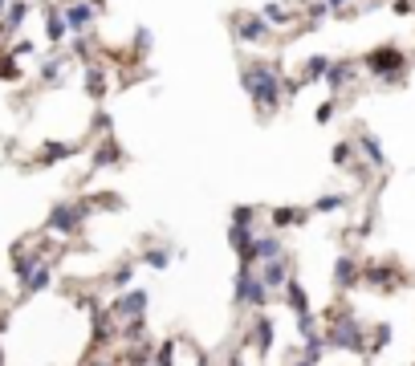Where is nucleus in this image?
Listing matches in <instances>:
<instances>
[{
  "instance_id": "obj_3",
  "label": "nucleus",
  "mask_w": 415,
  "mask_h": 366,
  "mask_svg": "<svg viewBox=\"0 0 415 366\" xmlns=\"http://www.w3.org/2000/svg\"><path fill=\"white\" fill-rule=\"evenodd\" d=\"M269 301V285L261 281V268L257 265H240L236 273V305H252V309H261Z\"/></svg>"
},
{
  "instance_id": "obj_32",
  "label": "nucleus",
  "mask_w": 415,
  "mask_h": 366,
  "mask_svg": "<svg viewBox=\"0 0 415 366\" xmlns=\"http://www.w3.org/2000/svg\"><path fill=\"white\" fill-rule=\"evenodd\" d=\"M326 8H342V4H350V0H322Z\"/></svg>"
},
{
  "instance_id": "obj_18",
  "label": "nucleus",
  "mask_w": 415,
  "mask_h": 366,
  "mask_svg": "<svg viewBox=\"0 0 415 366\" xmlns=\"http://www.w3.org/2000/svg\"><path fill=\"white\" fill-rule=\"evenodd\" d=\"M326 73H330V61H326V57H310V61H305V82L326 78Z\"/></svg>"
},
{
  "instance_id": "obj_15",
  "label": "nucleus",
  "mask_w": 415,
  "mask_h": 366,
  "mask_svg": "<svg viewBox=\"0 0 415 366\" xmlns=\"http://www.w3.org/2000/svg\"><path fill=\"white\" fill-rule=\"evenodd\" d=\"M305 212H301V208H277V212H273V224H277V228H285V224H305Z\"/></svg>"
},
{
  "instance_id": "obj_1",
  "label": "nucleus",
  "mask_w": 415,
  "mask_h": 366,
  "mask_svg": "<svg viewBox=\"0 0 415 366\" xmlns=\"http://www.w3.org/2000/svg\"><path fill=\"white\" fill-rule=\"evenodd\" d=\"M245 90H249V98L257 102L261 114H273L285 94V82L269 66H245Z\"/></svg>"
},
{
  "instance_id": "obj_23",
  "label": "nucleus",
  "mask_w": 415,
  "mask_h": 366,
  "mask_svg": "<svg viewBox=\"0 0 415 366\" xmlns=\"http://www.w3.org/2000/svg\"><path fill=\"white\" fill-rule=\"evenodd\" d=\"M45 285H49V268H37L33 277L25 281V289H29V293H37V289H45Z\"/></svg>"
},
{
  "instance_id": "obj_31",
  "label": "nucleus",
  "mask_w": 415,
  "mask_h": 366,
  "mask_svg": "<svg viewBox=\"0 0 415 366\" xmlns=\"http://www.w3.org/2000/svg\"><path fill=\"white\" fill-rule=\"evenodd\" d=\"M115 159H118V147H102V155H98V167H102V163H115Z\"/></svg>"
},
{
  "instance_id": "obj_14",
  "label": "nucleus",
  "mask_w": 415,
  "mask_h": 366,
  "mask_svg": "<svg viewBox=\"0 0 415 366\" xmlns=\"http://www.w3.org/2000/svg\"><path fill=\"white\" fill-rule=\"evenodd\" d=\"M94 13H98L94 4H74V8H69V13H66V25H69V29H74V33H78V29H86V25L94 20Z\"/></svg>"
},
{
  "instance_id": "obj_9",
  "label": "nucleus",
  "mask_w": 415,
  "mask_h": 366,
  "mask_svg": "<svg viewBox=\"0 0 415 366\" xmlns=\"http://www.w3.org/2000/svg\"><path fill=\"white\" fill-rule=\"evenodd\" d=\"M277 256H285L281 240H277V236H257V244H252V265H265V261H277Z\"/></svg>"
},
{
  "instance_id": "obj_4",
  "label": "nucleus",
  "mask_w": 415,
  "mask_h": 366,
  "mask_svg": "<svg viewBox=\"0 0 415 366\" xmlns=\"http://www.w3.org/2000/svg\"><path fill=\"white\" fill-rule=\"evenodd\" d=\"M366 66H370V73H379V78H399V73L407 69V57H403L395 45H382V49H375L366 57Z\"/></svg>"
},
{
  "instance_id": "obj_34",
  "label": "nucleus",
  "mask_w": 415,
  "mask_h": 366,
  "mask_svg": "<svg viewBox=\"0 0 415 366\" xmlns=\"http://www.w3.org/2000/svg\"><path fill=\"white\" fill-rule=\"evenodd\" d=\"M127 366H143V362H127Z\"/></svg>"
},
{
  "instance_id": "obj_11",
  "label": "nucleus",
  "mask_w": 415,
  "mask_h": 366,
  "mask_svg": "<svg viewBox=\"0 0 415 366\" xmlns=\"http://www.w3.org/2000/svg\"><path fill=\"white\" fill-rule=\"evenodd\" d=\"M358 277H363V268L354 265V256H338V265H334V285H338V289H350Z\"/></svg>"
},
{
  "instance_id": "obj_19",
  "label": "nucleus",
  "mask_w": 415,
  "mask_h": 366,
  "mask_svg": "<svg viewBox=\"0 0 415 366\" xmlns=\"http://www.w3.org/2000/svg\"><path fill=\"white\" fill-rule=\"evenodd\" d=\"M350 73V61H338V66H330V73H326V82H330V90H342V82H346Z\"/></svg>"
},
{
  "instance_id": "obj_8",
  "label": "nucleus",
  "mask_w": 415,
  "mask_h": 366,
  "mask_svg": "<svg viewBox=\"0 0 415 366\" xmlns=\"http://www.w3.org/2000/svg\"><path fill=\"white\" fill-rule=\"evenodd\" d=\"M285 301L293 305V314H298V321H310V317H314V309H310V297H305V289H301V281H289V285H285Z\"/></svg>"
},
{
  "instance_id": "obj_36",
  "label": "nucleus",
  "mask_w": 415,
  "mask_h": 366,
  "mask_svg": "<svg viewBox=\"0 0 415 366\" xmlns=\"http://www.w3.org/2000/svg\"><path fill=\"white\" fill-rule=\"evenodd\" d=\"M94 366H106V362H94Z\"/></svg>"
},
{
  "instance_id": "obj_29",
  "label": "nucleus",
  "mask_w": 415,
  "mask_h": 366,
  "mask_svg": "<svg viewBox=\"0 0 415 366\" xmlns=\"http://www.w3.org/2000/svg\"><path fill=\"white\" fill-rule=\"evenodd\" d=\"M363 277H370L375 285H387V281H391V273H387V268H370V273H363Z\"/></svg>"
},
{
  "instance_id": "obj_13",
  "label": "nucleus",
  "mask_w": 415,
  "mask_h": 366,
  "mask_svg": "<svg viewBox=\"0 0 415 366\" xmlns=\"http://www.w3.org/2000/svg\"><path fill=\"white\" fill-rule=\"evenodd\" d=\"M252 342H257V350H261V354H269V350H273V321H269L265 314H257V330H252Z\"/></svg>"
},
{
  "instance_id": "obj_25",
  "label": "nucleus",
  "mask_w": 415,
  "mask_h": 366,
  "mask_svg": "<svg viewBox=\"0 0 415 366\" xmlns=\"http://www.w3.org/2000/svg\"><path fill=\"white\" fill-rule=\"evenodd\" d=\"M350 155H354V147H350V143H338V147H334V167H346Z\"/></svg>"
},
{
  "instance_id": "obj_2",
  "label": "nucleus",
  "mask_w": 415,
  "mask_h": 366,
  "mask_svg": "<svg viewBox=\"0 0 415 366\" xmlns=\"http://www.w3.org/2000/svg\"><path fill=\"white\" fill-rule=\"evenodd\" d=\"M326 342H330L334 350H354V354H358V350H370L363 326H358L350 314H338V317H334V326H330V333H326Z\"/></svg>"
},
{
  "instance_id": "obj_22",
  "label": "nucleus",
  "mask_w": 415,
  "mask_h": 366,
  "mask_svg": "<svg viewBox=\"0 0 415 366\" xmlns=\"http://www.w3.org/2000/svg\"><path fill=\"white\" fill-rule=\"evenodd\" d=\"M21 20H25V4H13V8H8V17H4V29L13 33V29H21Z\"/></svg>"
},
{
  "instance_id": "obj_30",
  "label": "nucleus",
  "mask_w": 415,
  "mask_h": 366,
  "mask_svg": "<svg viewBox=\"0 0 415 366\" xmlns=\"http://www.w3.org/2000/svg\"><path fill=\"white\" fill-rule=\"evenodd\" d=\"M330 114H334V102H322V106L314 110V118H317V122H330Z\"/></svg>"
},
{
  "instance_id": "obj_17",
  "label": "nucleus",
  "mask_w": 415,
  "mask_h": 366,
  "mask_svg": "<svg viewBox=\"0 0 415 366\" xmlns=\"http://www.w3.org/2000/svg\"><path fill=\"white\" fill-rule=\"evenodd\" d=\"M363 150H366V159H370L375 167H382V163H387V155L379 150V138H375V134H363Z\"/></svg>"
},
{
  "instance_id": "obj_16",
  "label": "nucleus",
  "mask_w": 415,
  "mask_h": 366,
  "mask_svg": "<svg viewBox=\"0 0 415 366\" xmlns=\"http://www.w3.org/2000/svg\"><path fill=\"white\" fill-rule=\"evenodd\" d=\"M261 17H265L269 25H289V8L273 0V4H265V8H261Z\"/></svg>"
},
{
  "instance_id": "obj_5",
  "label": "nucleus",
  "mask_w": 415,
  "mask_h": 366,
  "mask_svg": "<svg viewBox=\"0 0 415 366\" xmlns=\"http://www.w3.org/2000/svg\"><path fill=\"white\" fill-rule=\"evenodd\" d=\"M110 314L122 317V321H131V326L143 321V314H147V293H143V289H131L127 297H118V305L110 309Z\"/></svg>"
},
{
  "instance_id": "obj_26",
  "label": "nucleus",
  "mask_w": 415,
  "mask_h": 366,
  "mask_svg": "<svg viewBox=\"0 0 415 366\" xmlns=\"http://www.w3.org/2000/svg\"><path fill=\"white\" fill-rule=\"evenodd\" d=\"M342 203H346L342 196H326V200H317V203H314V212H338Z\"/></svg>"
},
{
  "instance_id": "obj_21",
  "label": "nucleus",
  "mask_w": 415,
  "mask_h": 366,
  "mask_svg": "<svg viewBox=\"0 0 415 366\" xmlns=\"http://www.w3.org/2000/svg\"><path fill=\"white\" fill-rule=\"evenodd\" d=\"M155 366H175V342H163L155 354Z\"/></svg>"
},
{
  "instance_id": "obj_33",
  "label": "nucleus",
  "mask_w": 415,
  "mask_h": 366,
  "mask_svg": "<svg viewBox=\"0 0 415 366\" xmlns=\"http://www.w3.org/2000/svg\"><path fill=\"white\" fill-rule=\"evenodd\" d=\"M293 366H314V362H310V358H298V362H293Z\"/></svg>"
},
{
  "instance_id": "obj_20",
  "label": "nucleus",
  "mask_w": 415,
  "mask_h": 366,
  "mask_svg": "<svg viewBox=\"0 0 415 366\" xmlns=\"http://www.w3.org/2000/svg\"><path fill=\"white\" fill-rule=\"evenodd\" d=\"M143 261H147L151 268H167V265H171V252H163V249H151L147 256H143Z\"/></svg>"
},
{
  "instance_id": "obj_12",
  "label": "nucleus",
  "mask_w": 415,
  "mask_h": 366,
  "mask_svg": "<svg viewBox=\"0 0 415 366\" xmlns=\"http://www.w3.org/2000/svg\"><path fill=\"white\" fill-rule=\"evenodd\" d=\"M78 224H82V208H57V212L49 216L53 232H74Z\"/></svg>"
},
{
  "instance_id": "obj_6",
  "label": "nucleus",
  "mask_w": 415,
  "mask_h": 366,
  "mask_svg": "<svg viewBox=\"0 0 415 366\" xmlns=\"http://www.w3.org/2000/svg\"><path fill=\"white\" fill-rule=\"evenodd\" d=\"M236 37L249 41V45H261L269 37V20L265 17H236Z\"/></svg>"
},
{
  "instance_id": "obj_35",
  "label": "nucleus",
  "mask_w": 415,
  "mask_h": 366,
  "mask_svg": "<svg viewBox=\"0 0 415 366\" xmlns=\"http://www.w3.org/2000/svg\"><path fill=\"white\" fill-rule=\"evenodd\" d=\"M4 4H8V0H0V8H4Z\"/></svg>"
},
{
  "instance_id": "obj_27",
  "label": "nucleus",
  "mask_w": 415,
  "mask_h": 366,
  "mask_svg": "<svg viewBox=\"0 0 415 366\" xmlns=\"http://www.w3.org/2000/svg\"><path fill=\"white\" fill-rule=\"evenodd\" d=\"M233 224H236V228H249V224H252V208H236Z\"/></svg>"
},
{
  "instance_id": "obj_10",
  "label": "nucleus",
  "mask_w": 415,
  "mask_h": 366,
  "mask_svg": "<svg viewBox=\"0 0 415 366\" xmlns=\"http://www.w3.org/2000/svg\"><path fill=\"white\" fill-rule=\"evenodd\" d=\"M228 240H233V249L240 252V265H252V244H257V236L249 232V228H228Z\"/></svg>"
},
{
  "instance_id": "obj_7",
  "label": "nucleus",
  "mask_w": 415,
  "mask_h": 366,
  "mask_svg": "<svg viewBox=\"0 0 415 366\" xmlns=\"http://www.w3.org/2000/svg\"><path fill=\"white\" fill-rule=\"evenodd\" d=\"M261 281H265L269 289H285V285L293 281V277H289V265H285V256H277V261H265V265H261Z\"/></svg>"
},
{
  "instance_id": "obj_28",
  "label": "nucleus",
  "mask_w": 415,
  "mask_h": 366,
  "mask_svg": "<svg viewBox=\"0 0 415 366\" xmlns=\"http://www.w3.org/2000/svg\"><path fill=\"white\" fill-rule=\"evenodd\" d=\"M131 281H134V268H131V265H127V268H118V273H115V285H118V289H127Z\"/></svg>"
},
{
  "instance_id": "obj_24",
  "label": "nucleus",
  "mask_w": 415,
  "mask_h": 366,
  "mask_svg": "<svg viewBox=\"0 0 415 366\" xmlns=\"http://www.w3.org/2000/svg\"><path fill=\"white\" fill-rule=\"evenodd\" d=\"M86 90H90V94H102V90H106V78H102L98 69H90V73H86Z\"/></svg>"
}]
</instances>
